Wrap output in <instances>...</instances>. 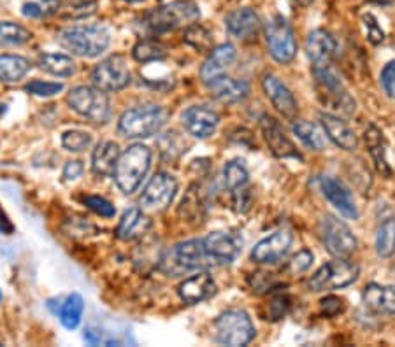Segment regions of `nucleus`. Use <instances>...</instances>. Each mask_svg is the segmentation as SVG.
<instances>
[{"label":"nucleus","mask_w":395,"mask_h":347,"mask_svg":"<svg viewBox=\"0 0 395 347\" xmlns=\"http://www.w3.org/2000/svg\"><path fill=\"white\" fill-rule=\"evenodd\" d=\"M56 40L62 48L81 58H97L109 48L111 35L102 25H78L63 29Z\"/></svg>","instance_id":"1"},{"label":"nucleus","mask_w":395,"mask_h":347,"mask_svg":"<svg viewBox=\"0 0 395 347\" xmlns=\"http://www.w3.org/2000/svg\"><path fill=\"white\" fill-rule=\"evenodd\" d=\"M213 267L206 249H204L202 239H190L183 241L170 248L160 259V271L166 272L169 277H177L185 272L207 271Z\"/></svg>","instance_id":"2"},{"label":"nucleus","mask_w":395,"mask_h":347,"mask_svg":"<svg viewBox=\"0 0 395 347\" xmlns=\"http://www.w3.org/2000/svg\"><path fill=\"white\" fill-rule=\"evenodd\" d=\"M314 86H316L318 99L325 107L343 116H351L357 111V102L350 95L348 88L341 81L339 74L332 65L313 67Z\"/></svg>","instance_id":"3"},{"label":"nucleus","mask_w":395,"mask_h":347,"mask_svg":"<svg viewBox=\"0 0 395 347\" xmlns=\"http://www.w3.org/2000/svg\"><path fill=\"white\" fill-rule=\"evenodd\" d=\"M152 165V150L145 144H132L118 158L115 168V181L120 191L132 195L140 186Z\"/></svg>","instance_id":"4"},{"label":"nucleus","mask_w":395,"mask_h":347,"mask_svg":"<svg viewBox=\"0 0 395 347\" xmlns=\"http://www.w3.org/2000/svg\"><path fill=\"white\" fill-rule=\"evenodd\" d=\"M200 18V9L193 0H174L153 8L145 16V26L152 33H166L179 26H188Z\"/></svg>","instance_id":"5"},{"label":"nucleus","mask_w":395,"mask_h":347,"mask_svg":"<svg viewBox=\"0 0 395 347\" xmlns=\"http://www.w3.org/2000/svg\"><path fill=\"white\" fill-rule=\"evenodd\" d=\"M167 111L155 104L137 106L125 111L118 121V132L125 139H148L162 130Z\"/></svg>","instance_id":"6"},{"label":"nucleus","mask_w":395,"mask_h":347,"mask_svg":"<svg viewBox=\"0 0 395 347\" xmlns=\"http://www.w3.org/2000/svg\"><path fill=\"white\" fill-rule=\"evenodd\" d=\"M216 342L222 346L243 347L255 339V325L244 309H229L214 321Z\"/></svg>","instance_id":"7"},{"label":"nucleus","mask_w":395,"mask_h":347,"mask_svg":"<svg viewBox=\"0 0 395 347\" xmlns=\"http://www.w3.org/2000/svg\"><path fill=\"white\" fill-rule=\"evenodd\" d=\"M360 268L357 264L348 258H334L321 265L309 279L307 289L309 291H329V289H341L353 284L358 279Z\"/></svg>","instance_id":"8"},{"label":"nucleus","mask_w":395,"mask_h":347,"mask_svg":"<svg viewBox=\"0 0 395 347\" xmlns=\"http://www.w3.org/2000/svg\"><path fill=\"white\" fill-rule=\"evenodd\" d=\"M67 104L70 109L88 121L102 124L111 116V104L106 92L97 86H76L67 95Z\"/></svg>","instance_id":"9"},{"label":"nucleus","mask_w":395,"mask_h":347,"mask_svg":"<svg viewBox=\"0 0 395 347\" xmlns=\"http://www.w3.org/2000/svg\"><path fill=\"white\" fill-rule=\"evenodd\" d=\"M318 232H320L321 244L325 245V249L334 258H350L358 245L357 237L350 230V227L334 214L321 216Z\"/></svg>","instance_id":"10"},{"label":"nucleus","mask_w":395,"mask_h":347,"mask_svg":"<svg viewBox=\"0 0 395 347\" xmlns=\"http://www.w3.org/2000/svg\"><path fill=\"white\" fill-rule=\"evenodd\" d=\"M266 42L269 55L277 63H290L297 55V40L292 25L283 15H274L266 25Z\"/></svg>","instance_id":"11"},{"label":"nucleus","mask_w":395,"mask_h":347,"mask_svg":"<svg viewBox=\"0 0 395 347\" xmlns=\"http://www.w3.org/2000/svg\"><path fill=\"white\" fill-rule=\"evenodd\" d=\"M132 81L129 65L125 58L120 55H113L109 58L97 63L95 69L92 70V83L102 92H120L127 88Z\"/></svg>","instance_id":"12"},{"label":"nucleus","mask_w":395,"mask_h":347,"mask_svg":"<svg viewBox=\"0 0 395 347\" xmlns=\"http://www.w3.org/2000/svg\"><path fill=\"white\" fill-rule=\"evenodd\" d=\"M318 190L321 191V195L329 200V204L339 212L343 218L346 220H358L360 211H358V205L355 202L353 193L350 191V188L339 179V177L332 176V174H321L316 177Z\"/></svg>","instance_id":"13"},{"label":"nucleus","mask_w":395,"mask_h":347,"mask_svg":"<svg viewBox=\"0 0 395 347\" xmlns=\"http://www.w3.org/2000/svg\"><path fill=\"white\" fill-rule=\"evenodd\" d=\"M202 244L213 267L234 264L243 251V239L230 232H211L202 237Z\"/></svg>","instance_id":"14"},{"label":"nucleus","mask_w":395,"mask_h":347,"mask_svg":"<svg viewBox=\"0 0 395 347\" xmlns=\"http://www.w3.org/2000/svg\"><path fill=\"white\" fill-rule=\"evenodd\" d=\"M223 181L232 195V204L237 212H246L251 204V188H250V174L243 160L227 161L223 167Z\"/></svg>","instance_id":"15"},{"label":"nucleus","mask_w":395,"mask_h":347,"mask_svg":"<svg viewBox=\"0 0 395 347\" xmlns=\"http://www.w3.org/2000/svg\"><path fill=\"white\" fill-rule=\"evenodd\" d=\"M293 244V234L287 228L276 230L269 237L257 242L255 248L251 249V259L259 265H274L281 258L287 256Z\"/></svg>","instance_id":"16"},{"label":"nucleus","mask_w":395,"mask_h":347,"mask_svg":"<svg viewBox=\"0 0 395 347\" xmlns=\"http://www.w3.org/2000/svg\"><path fill=\"white\" fill-rule=\"evenodd\" d=\"M177 193V181L167 172H159L152 177L140 195V205L152 211H163L172 204Z\"/></svg>","instance_id":"17"},{"label":"nucleus","mask_w":395,"mask_h":347,"mask_svg":"<svg viewBox=\"0 0 395 347\" xmlns=\"http://www.w3.org/2000/svg\"><path fill=\"white\" fill-rule=\"evenodd\" d=\"M260 130H262L264 140L269 146L271 153L276 158H293V160H303V154L297 151L296 144L289 139V136L284 134L283 127L276 118L264 114L260 118Z\"/></svg>","instance_id":"18"},{"label":"nucleus","mask_w":395,"mask_h":347,"mask_svg":"<svg viewBox=\"0 0 395 347\" xmlns=\"http://www.w3.org/2000/svg\"><path fill=\"white\" fill-rule=\"evenodd\" d=\"M183 127L186 132L195 139H207L216 132L220 123V116L216 111L207 106H192L183 113Z\"/></svg>","instance_id":"19"},{"label":"nucleus","mask_w":395,"mask_h":347,"mask_svg":"<svg viewBox=\"0 0 395 347\" xmlns=\"http://www.w3.org/2000/svg\"><path fill=\"white\" fill-rule=\"evenodd\" d=\"M262 88L264 93H266L267 99L271 100L274 109L281 114L283 118H289V120H293L297 116V100L293 97V93L290 92V88L280 77H276L274 74H267L266 77L262 79Z\"/></svg>","instance_id":"20"},{"label":"nucleus","mask_w":395,"mask_h":347,"mask_svg":"<svg viewBox=\"0 0 395 347\" xmlns=\"http://www.w3.org/2000/svg\"><path fill=\"white\" fill-rule=\"evenodd\" d=\"M306 53L313 67L330 65L337 53L336 37L323 29L313 30L306 39Z\"/></svg>","instance_id":"21"},{"label":"nucleus","mask_w":395,"mask_h":347,"mask_svg":"<svg viewBox=\"0 0 395 347\" xmlns=\"http://www.w3.org/2000/svg\"><path fill=\"white\" fill-rule=\"evenodd\" d=\"M237 58V51L230 42H225V45H220L216 48H213V51L209 53L207 60L204 62L202 69H200V79L202 83L209 84L213 83L214 79L225 76L227 70L234 65Z\"/></svg>","instance_id":"22"},{"label":"nucleus","mask_w":395,"mask_h":347,"mask_svg":"<svg viewBox=\"0 0 395 347\" xmlns=\"http://www.w3.org/2000/svg\"><path fill=\"white\" fill-rule=\"evenodd\" d=\"M320 123L323 132L327 134L330 140L336 144L337 147L344 151H355L358 147V137L353 132V128L334 113H321Z\"/></svg>","instance_id":"23"},{"label":"nucleus","mask_w":395,"mask_h":347,"mask_svg":"<svg viewBox=\"0 0 395 347\" xmlns=\"http://www.w3.org/2000/svg\"><path fill=\"white\" fill-rule=\"evenodd\" d=\"M214 293H216V282L207 271H199L195 275H190L177 288L179 298L190 305L209 300Z\"/></svg>","instance_id":"24"},{"label":"nucleus","mask_w":395,"mask_h":347,"mask_svg":"<svg viewBox=\"0 0 395 347\" xmlns=\"http://www.w3.org/2000/svg\"><path fill=\"white\" fill-rule=\"evenodd\" d=\"M225 26L230 35L248 42V40L257 39V33L260 30V19L253 9L239 8L225 16Z\"/></svg>","instance_id":"25"},{"label":"nucleus","mask_w":395,"mask_h":347,"mask_svg":"<svg viewBox=\"0 0 395 347\" xmlns=\"http://www.w3.org/2000/svg\"><path fill=\"white\" fill-rule=\"evenodd\" d=\"M362 300L378 314H395V286L369 282L364 288Z\"/></svg>","instance_id":"26"},{"label":"nucleus","mask_w":395,"mask_h":347,"mask_svg":"<svg viewBox=\"0 0 395 347\" xmlns=\"http://www.w3.org/2000/svg\"><path fill=\"white\" fill-rule=\"evenodd\" d=\"M211 90V95L223 104H237L243 102L250 95V84L243 79H234V77H218L213 83L207 84Z\"/></svg>","instance_id":"27"},{"label":"nucleus","mask_w":395,"mask_h":347,"mask_svg":"<svg viewBox=\"0 0 395 347\" xmlns=\"http://www.w3.org/2000/svg\"><path fill=\"white\" fill-rule=\"evenodd\" d=\"M150 228H152V220L140 209L132 207L123 212L118 228H116V237L125 242L136 241L148 234Z\"/></svg>","instance_id":"28"},{"label":"nucleus","mask_w":395,"mask_h":347,"mask_svg":"<svg viewBox=\"0 0 395 347\" xmlns=\"http://www.w3.org/2000/svg\"><path fill=\"white\" fill-rule=\"evenodd\" d=\"M364 140H366V146L369 150L371 158H373L374 165H376L378 172L381 176L390 177L392 176V167L388 163V156H387V139H385L383 132L376 124H369L366 128V134H364Z\"/></svg>","instance_id":"29"},{"label":"nucleus","mask_w":395,"mask_h":347,"mask_svg":"<svg viewBox=\"0 0 395 347\" xmlns=\"http://www.w3.org/2000/svg\"><path fill=\"white\" fill-rule=\"evenodd\" d=\"M120 147L118 144L113 140H104V143L97 144L92 154V170L95 176L106 177L115 174L116 163L120 158Z\"/></svg>","instance_id":"30"},{"label":"nucleus","mask_w":395,"mask_h":347,"mask_svg":"<svg viewBox=\"0 0 395 347\" xmlns=\"http://www.w3.org/2000/svg\"><path fill=\"white\" fill-rule=\"evenodd\" d=\"M30 69L32 65L25 56L2 55L0 56V83H18L30 72Z\"/></svg>","instance_id":"31"},{"label":"nucleus","mask_w":395,"mask_h":347,"mask_svg":"<svg viewBox=\"0 0 395 347\" xmlns=\"http://www.w3.org/2000/svg\"><path fill=\"white\" fill-rule=\"evenodd\" d=\"M292 132L307 150L323 151L325 150V136L321 134L316 124L306 120H296L292 124Z\"/></svg>","instance_id":"32"},{"label":"nucleus","mask_w":395,"mask_h":347,"mask_svg":"<svg viewBox=\"0 0 395 347\" xmlns=\"http://www.w3.org/2000/svg\"><path fill=\"white\" fill-rule=\"evenodd\" d=\"M39 67L45 72L56 77H70L76 74V63L70 56L62 53H45L39 56Z\"/></svg>","instance_id":"33"},{"label":"nucleus","mask_w":395,"mask_h":347,"mask_svg":"<svg viewBox=\"0 0 395 347\" xmlns=\"http://www.w3.org/2000/svg\"><path fill=\"white\" fill-rule=\"evenodd\" d=\"M83 311H85V300L79 293H72L65 298V302L60 307V323L65 326L67 330H76L81 323Z\"/></svg>","instance_id":"34"},{"label":"nucleus","mask_w":395,"mask_h":347,"mask_svg":"<svg viewBox=\"0 0 395 347\" xmlns=\"http://www.w3.org/2000/svg\"><path fill=\"white\" fill-rule=\"evenodd\" d=\"M376 252L380 258H390L395 255V218L381 221L376 230Z\"/></svg>","instance_id":"35"},{"label":"nucleus","mask_w":395,"mask_h":347,"mask_svg":"<svg viewBox=\"0 0 395 347\" xmlns=\"http://www.w3.org/2000/svg\"><path fill=\"white\" fill-rule=\"evenodd\" d=\"M183 40L199 53L213 51V33L206 26L199 25V23H192V25L186 26L185 33H183Z\"/></svg>","instance_id":"36"},{"label":"nucleus","mask_w":395,"mask_h":347,"mask_svg":"<svg viewBox=\"0 0 395 347\" xmlns=\"http://www.w3.org/2000/svg\"><path fill=\"white\" fill-rule=\"evenodd\" d=\"M97 0H65L58 9V16L63 19H85L95 15Z\"/></svg>","instance_id":"37"},{"label":"nucleus","mask_w":395,"mask_h":347,"mask_svg":"<svg viewBox=\"0 0 395 347\" xmlns=\"http://www.w3.org/2000/svg\"><path fill=\"white\" fill-rule=\"evenodd\" d=\"M32 39V32L16 22H0V46H22Z\"/></svg>","instance_id":"38"},{"label":"nucleus","mask_w":395,"mask_h":347,"mask_svg":"<svg viewBox=\"0 0 395 347\" xmlns=\"http://www.w3.org/2000/svg\"><path fill=\"white\" fill-rule=\"evenodd\" d=\"M132 55L139 63H152V62H160V60L166 58L167 51L166 48H163V45H160L159 40L146 39V40H139V42L134 46Z\"/></svg>","instance_id":"39"},{"label":"nucleus","mask_w":395,"mask_h":347,"mask_svg":"<svg viewBox=\"0 0 395 347\" xmlns=\"http://www.w3.org/2000/svg\"><path fill=\"white\" fill-rule=\"evenodd\" d=\"M62 6L60 0H38V2H26L22 8V15L30 19H39L45 16L58 15V9Z\"/></svg>","instance_id":"40"},{"label":"nucleus","mask_w":395,"mask_h":347,"mask_svg":"<svg viewBox=\"0 0 395 347\" xmlns=\"http://www.w3.org/2000/svg\"><path fill=\"white\" fill-rule=\"evenodd\" d=\"M92 144V136L83 130H69L62 136V146L70 153H81Z\"/></svg>","instance_id":"41"},{"label":"nucleus","mask_w":395,"mask_h":347,"mask_svg":"<svg viewBox=\"0 0 395 347\" xmlns=\"http://www.w3.org/2000/svg\"><path fill=\"white\" fill-rule=\"evenodd\" d=\"M362 26L364 32H366V39L369 40L371 45L378 46L383 42L385 30L381 29L380 22H378V18L373 15V13H366V15H362Z\"/></svg>","instance_id":"42"},{"label":"nucleus","mask_w":395,"mask_h":347,"mask_svg":"<svg viewBox=\"0 0 395 347\" xmlns=\"http://www.w3.org/2000/svg\"><path fill=\"white\" fill-rule=\"evenodd\" d=\"M26 92L30 95L35 97H55L58 95L60 92H63V84L62 83H48V81H30L29 84L25 86Z\"/></svg>","instance_id":"43"},{"label":"nucleus","mask_w":395,"mask_h":347,"mask_svg":"<svg viewBox=\"0 0 395 347\" xmlns=\"http://www.w3.org/2000/svg\"><path fill=\"white\" fill-rule=\"evenodd\" d=\"M83 202L88 209H92L95 214L102 216V218H113L116 214L115 205L111 204L109 200H106L104 197H97V195H86L83 197Z\"/></svg>","instance_id":"44"},{"label":"nucleus","mask_w":395,"mask_h":347,"mask_svg":"<svg viewBox=\"0 0 395 347\" xmlns=\"http://www.w3.org/2000/svg\"><path fill=\"white\" fill-rule=\"evenodd\" d=\"M290 309H292V300L289 295H276L269 303V314L267 319L271 321H280L284 316L289 314Z\"/></svg>","instance_id":"45"},{"label":"nucleus","mask_w":395,"mask_h":347,"mask_svg":"<svg viewBox=\"0 0 395 347\" xmlns=\"http://www.w3.org/2000/svg\"><path fill=\"white\" fill-rule=\"evenodd\" d=\"M313 259L314 255L309 251V249H300V251H297L296 255L290 258L289 271L296 275L303 274V272L309 271V267L313 265Z\"/></svg>","instance_id":"46"},{"label":"nucleus","mask_w":395,"mask_h":347,"mask_svg":"<svg viewBox=\"0 0 395 347\" xmlns=\"http://www.w3.org/2000/svg\"><path fill=\"white\" fill-rule=\"evenodd\" d=\"M380 84L385 95L395 100V62H388L380 74Z\"/></svg>","instance_id":"47"},{"label":"nucleus","mask_w":395,"mask_h":347,"mask_svg":"<svg viewBox=\"0 0 395 347\" xmlns=\"http://www.w3.org/2000/svg\"><path fill=\"white\" fill-rule=\"evenodd\" d=\"M320 307H321V312H323L327 318H334V316L344 312L346 303H344V300L339 298V296L330 295V296H325V298L321 300Z\"/></svg>","instance_id":"48"},{"label":"nucleus","mask_w":395,"mask_h":347,"mask_svg":"<svg viewBox=\"0 0 395 347\" xmlns=\"http://www.w3.org/2000/svg\"><path fill=\"white\" fill-rule=\"evenodd\" d=\"M83 170H85V167H83V163L79 160H70L67 161L65 167H63V179L65 181H76L81 177Z\"/></svg>","instance_id":"49"},{"label":"nucleus","mask_w":395,"mask_h":347,"mask_svg":"<svg viewBox=\"0 0 395 347\" xmlns=\"http://www.w3.org/2000/svg\"><path fill=\"white\" fill-rule=\"evenodd\" d=\"M13 232H15V225L9 220L4 209L0 207V235H11Z\"/></svg>","instance_id":"50"},{"label":"nucleus","mask_w":395,"mask_h":347,"mask_svg":"<svg viewBox=\"0 0 395 347\" xmlns=\"http://www.w3.org/2000/svg\"><path fill=\"white\" fill-rule=\"evenodd\" d=\"M83 339L90 344V346H97L102 340V333L95 328H86L85 333H83Z\"/></svg>","instance_id":"51"},{"label":"nucleus","mask_w":395,"mask_h":347,"mask_svg":"<svg viewBox=\"0 0 395 347\" xmlns=\"http://www.w3.org/2000/svg\"><path fill=\"white\" fill-rule=\"evenodd\" d=\"M297 6H300V8H309L311 4H313L314 0H293Z\"/></svg>","instance_id":"52"},{"label":"nucleus","mask_w":395,"mask_h":347,"mask_svg":"<svg viewBox=\"0 0 395 347\" xmlns=\"http://www.w3.org/2000/svg\"><path fill=\"white\" fill-rule=\"evenodd\" d=\"M127 4H140V2H145V0H123Z\"/></svg>","instance_id":"53"},{"label":"nucleus","mask_w":395,"mask_h":347,"mask_svg":"<svg viewBox=\"0 0 395 347\" xmlns=\"http://www.w3.org/2000/svg\"><path fill=\"white\" fill-rule=\"evenodd\" d=\"M373 2H376V4H390L392 0H373Z\"/></svg>","instance_id":"54"},{"label":"nucleus","mask_w":395,"mask_h":347,"mask_svg":"<svg viewBox=\"0 0 395 347\" xmlns=\"http://www.w3.org/2000/svg\"><path fill=\"white\" fill-rule=\"evenodd\" d=\"M0 300H2V291H0Z\"/></svg>","instance_id":"55"}]
</instances>
